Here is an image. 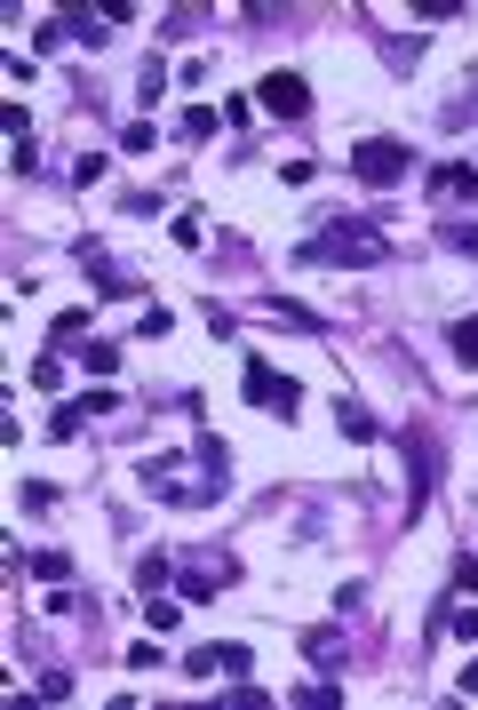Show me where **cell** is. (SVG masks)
<instances>
[{
    "mask_svg": "<svg viewBox=\"0 0 478 710\" xmlns=\"http://www.w3.org/2000/svg\"><path fill=\"white\" fill-rule=\"evenodd\" d=\"M295 263H312V272H374V263H391V240L359 216H327L312 240H295Z\"/></svg>",
    "mask_w": 478,
    "mask_h": 710,
    "instance_id": "cell-1",
    "label": "cell"
},
{
    "mask_svg": "<svg viewBox=\"0 0 478 710\" xmlns=\"http://www.w3.org/2000/svg\"><path fill=\"white\" fill-rule=\"evenodd\" d=\"M406 168H415V152H406L399 137H359V144H351V176H359L367 192H391Z\"/></svg>",
    "mask_w": 478,
    "mask_h": 710,
    "instance_id": "cell-2",
    "label": "cell"
},
{
    "mask_svg": "<svg viewBox=\"0 0 478 710\" xmlns=\"http://www.w3.org/2000/svg\"><path fill=\"white\" fill-rule=\"evenodd\" d=\"M239 399H248V408H271V416H295V408H303V384L248 352V367H239Z\"/></svg>",
    "mask_w": 478,
    "mask_h": 710,
    "instance_id": "cell-3",
    "label": "cell"
},
{
    "mask_svg": "<svg viewBox=\"0 0 478 710\" xmlns=\"http://www.w3.org/2000/svg\"><path fill=\"white\" fill-rule=\"evenodd\" d=\"M256 105L271 120H312V80H303V73H263L256 80Z\"/></svg>",
    "mask_w": 478,
    "mask_h": 710,
    "instance_id": "cell-4",
    "label": "cell"
},
{
    "mask_svg": "<svg viewBox=\"0 0 478 710\" xmlns=\"http://www.w3.org/2000/svg\"><path fill=\"white\" fill-rule=\"evenodd\" d=\"M120 408V391L112 384H96V391H80V399H64V408L48 416V439H80V423H96V416H112Z\"/></svg>",
    "mask_w": 478,
    "mask_h": 710,
    "instance_id": "cell-5",
    "label": "cell"
},
{
    "mask_svg": "<svg viewBox=\"0 0 478 710\" xmlns=\"http://www.w3.org/2000/svg\"><path fill=\"white\" fill-rule=\"evenodd\" d=\"M423 192L438 200V208H455V200H478V160H438L431 176H423Z\"/></svg>",
    "mask_w": 478,
    "mask_h": 710,
    "instance_id": "cell-6",
    "label": "cell"
},
{
    "mask_svg": "<svg viewBox=\"0 0 478 710\" xmlns=\"http://www.w3.org/2000/svg\"><path fill=\"white\" fill-rule=\"evenodd\" d=\"M406 480H415V512L431 503V480H438V439L431 431H406Z\"/></svg>",
    "mask_w": 478,
    "mask_h": 710,
    "instance_id": "cell-7",
    "label": "cell"
},
{
    "mask_svg": "<svg viewBox=\"0 0 478 710\" xmlns=\"http://www.w3.org/2000/svg\"><path fill=\"white\" fill-rule=\"evenodd\" d=\"M184 670H192V679H208V670H231V679H248V670H256V655L231 638V647H192V655H184Z\"/></svg>",
    "mask_w": 478,
    "mask_h": 710,
    "instance_id": "cell-8",
    "label": "cell"
},
{
    "mask_svg": "<svg viewBox=\"0 0 478 710\" xmlns=\"http://www.w3.org/2000/svg\"><path fill=\"white\" fill-rule=\"evenodd\" d=\"M303 655H312L319 670H335L351 655V623H312V631H303Z\"/></svg>",
    "mask_w": 478,
    "mask_h": 710,
    "instance_id": "cell-9",
    "label": "cell"
},
{
    "mask_svg": "<svg viewBox=\"0 0 478 710\" xmlns=\"http://www.w3.org/2000/svg\"><path fill=\"white\" fill-rule=\"evenodd\" d=\"M24 574H41V583H73V551H9Z\"/></svg>",
    "mask_w": 478,
    "mask_h": 710,
    "instance_id": "cell-10",
    "label": "cell"
},
{
    "mask_svg": "<svg viewBox=\"0 0 478 710\" xmlns=\"http://www.w3.org/2000/svg\"><path fill=\"white\" fill-rule=\"evenodd\" d=\"M80 376H88V384H112V376H120V344H105V335L80 344Z\"/></svg>",
    "mask_w": 478,
    "mask_h": 710,
    "instance_id": "cell-11",
    "label": "cell"
},
{
    "mask_svg": "<svg viewBox=\"0 0 478 710\" xmlns=\"http://www.w3.org/2000/svg\"><path fill=\"white\" fill-rule=\"evenodd\" d=\"M216 128H224V112H216V105H184V112H176V137H184V144H208Z\"/></svg>",
    "mask_w": 478,
    "mask_h": 710,
    "instance_id": "cell-12",
    "label": "cell"
},
{
    "mask_svg": "<svg viewBox=\"0 0 478 710\" xmlns=\"http://www.w3.org/2000/svg\"><path fill=\"white\" fill-rule=\"evenodd\" d=\"M144 631H152V638H176V631H184V606L167 599V591H152V599H144Z\"/></svg>",
    "mask_w": 478,
    "mask_h": 710,
    "instance_id": "cell-13",
    "label": "cell"
},
{
    "mask_svg": "<svg viewBox=\"0 0 478 710\" xmlns=\"http://www.w3.org/2000/svg\"><path fill=\"white\" fill-rule=\"evenodd\" d=\"M335 431H344V439H359V448H367V439H374V431H383V423H374V416L359 408V399L344 391V399H335Z\"/></svg>",
    "mask_w": 478,
    "mask_h": 710,
    "instance_id": "cell-14",
    "label": "cell"
},
{
    "mask_svg": "<svg viewBox=\"0 0 478 710\" xmlns=\"http://www.w3.org/2000/svg\"><path fill=\"white\" fill-rule=\"evenodd\" d=\"M287 702H303V710H335V702H344V687H335V670H319V679L287 687Z\"/></svg>",
    "mask_w": 478,
    "mask_h": 710,
    "instance_id": "cell-15",
    "label": "cell"
},
{
    "mask_svg": "<svg viewBox=\"0 0 478 710\" xmlns=\"http://www.w3.org/2000/svg\"><path fill=\"white\" fill-rule=\"evenodd\" d=\"M167 583H176V559H167V551H144V559H135V591H167Z\"/></svg>",
    "mask_w": 478,
    "mask_h": 710,
    "instance_id": "cell-16",
    "label": "cell"
},
{
    "mask_svg": "<svg viewBox=\"0 0 478 710\" xmlns=\"http://www.w3.org/2000/svg\"><path fill=\"white\" fill-rule=\"evenodd\" d=\"M216 583H231V574H216V567H184V574H176L184 606H208V599H216Z\"/></svg>",
    "mask_w": 478,
    "mask_h": 710,
    "instance_id": "cell-17",
    "label": "cell"
},
{
    "mask_svg": "<svg viewBox=\"0 0 478 710\" xmlns=\"http://www.w3.org/2000/svg\"><path fill=\"white\" fill-rule=\"evenodd\" d=\"M167 80H176V64H167V56H144V73H135V96H144V105H160Z\"/></svg>",
    "mask_w": 478,
    "mask_h": 710,
    "instance_id": "cell-18",
    "label": "cell"
},
{
    "mask_svg": "<svg viewBox=\"0 0 478 710\" xmlns=\"http://www.w3.org/2000/svg\"><path fill=\"white\" fill-rule=\"evenodd\" d=\"M64 41H73V24H64V17H41V24H32V56H56Z\"/></svg>",
    "mask_w": 478,
    "mask_h": 710,
    "instance_id": "cell-19",
    "label": "cell"
},
{
    "mask_svg": "<svg viewBox=\"0 0 478 710\" xmlns=\"http://www.w3.org/2000/svg\"><path fill=\"white\" fill-rule=\"evenodd\" d=\"M64 24H73V41H80V49H105V32H112L105 17H96V9H73Z\"/></svg>",
    "mask_w": 478,
    "mask_h": 710,
    "instance_id": "cell-20",
    "label": "cell"
},
{
    "mask_svg": "<svg viewBox=\"0 0 478 710\" xmlns=\"http://www.w3.org/2000/svg\"><path fill=\"white\" fill-rule=\"evenodd\" d=\"M438 248H455V256H478V224L447 216V224H438Z\"/></svg>",
    "mask_w": 478,
    "mask_h": 710,
    "instance_id": "cell-21",
    "label": "cell"
},
{
    "mask_svg": "<svg viewBox=\"0 0 478 710\" xmlns=\"http://www.w3.org/2000/svg\"><path fill=\"white\" fill-rule=\"evenodd\" d=\"M447 344H455V359H463V367H478V320H455V327H447Z\"/></svg>",
    "mask_w": 478,
    "mask_h": 710,
    "instance_id": "cell-22",
    "label": "cell"
},
{
    "mask_svg": "<svg viewBox=\"0 0 478 710\" xmlns=\"http://www.w3.org/2000/svg\"><path fill=\"white\" fill-rule=\"evenodd\" d=\"M152 144H160V128H152V120H128V128H120V152H135V160H144Z\"/></svg>",
    "mask_w": 478,
    "mask_h": 710,
    "instance_id": "cell-23",
    "label": "cell"
},
{
    "mask_svg": "<svg viewBox=\"0 0 478 710\" xmlns=\"http://www.w3.org/2000/svg\"><path fill=\"white\" fill-rule=\"evenodd\" d=\"M105 168H112L105 152H80V160H73V184H80V192H96V184H105Z\"/></svg>",
    "mask_w": 478,
    "mask_h": 710,
    "instance_id": "cell-24",
    "label": "cell"
},
{
    "mask_svg": "<svg viewBox=\"0 0 478 710\" xmlns=\"http://www.w3.org/2000/svg\"><path fill=\"white\" fill-rule=\"evenodd\" d=\"M447 591H455V599H478V551L455 559V583H447Z\"/></svg>",
    "mask_w": 478,
    "mask_h": 710,
    "instance_id": "cell-25",
    "label": "cell"
},
{
    "mask_svg": "<svg viewBox=\"0 0 478 710\" xmlns=\"http://www.w3.org/2000/svg\"><path fill=\"white\" fill-rule=\"evenodd\" d=\"M41 615H80V591H73V583H48V599H41Z\"/></svg>",
    "mask_w": 478,
    "mask_h": 710,
    "instance_id": "cell-26",
    "label": "cell"
},
{
    "mask_svg": "<svg viewBox=\"0 0 478 710\" xmlns=\"http://www.w3.org/2000/svg\"><path fill=\"white\" fill-rule=\"evenodd\" d=\"M271 320H287V327H312V335H319V327H327V320H319V312H303V303H287V295H280V303H271Z\"/></svg>",
    "mask_w": 478,
    "mask_h": 710,
    "instance_id": "cell-27",
    "label": "cell"
},
{
    "mask_svg": "<svg viewBox=\"0 0 478 710\" xmlns=\"http://www.w3.org/2000/svg\"><path fill=\"white\" fill-rule=\"evenodd\" d=\"M56 384H64V359L41 352V359H32V391H56Z\"/></svg>",
    "mask_w": 478,
    "mask_h": 710,
    "instance_id": "cell-28",
    "label": "cell"
},
{
    "mask_svg": "<svg viewBox=\"0 0 478 710\" xmlns=\"http://www.w3.org/2000/svg\"><path fill=\"white\" fill-rule=\"evenodd\" d=\"M17 503H24V512H56V487H48V480H24Z\"/></svg>",
    "mask_w": 478,
    "mask_h": 710,
    "instance_id": "cell-29",
    "label": "cell"
},
{
    "mask_svg": "<svg viewBox=\"0 0 478 710\" xmlns=\"http://www.w3.org/2000/svg\"><path fill=\"white\" fill-rule=\"evenodd\" d=\"M383 64H391V73H406V64H423V41H383Z\"/></svg>",
    "mask_w": 478,
    "mask_h": 710,
    "instance_id": "cell-30",
    "label": "cell"
},
{
    "mask_svg": "<svg viewBox=\"0 0 478 710\" xmlns=\"http://www.w3.org/2000/svg\"><path fill=\"white\" fill-rule=\"evenodd\" d=\"M216 112H224V128H248V120H256V96H224Z\"/></svg>",
    "mask_w": 478,
    "mask_h": 710,
    "instance_id": "cell-31",
    "label": "cell"
},
{
    "mask_svg": "<svg viewBox=\"0 0 478 710\" xmlns=\"http://www.w3.org/2000/svg\"><path fill=\"white\" fill-rule=\"evenodd\" d=\"M88 320H96V312H88V303H73V312H56V344H73V335H80Z\"/></svg>",
    "mask_w": 478,
    "mask_h": 710,
    "instance_id": "cell-32",
    "label": "cell"
},
{
    "mask_svg": "<svg viewBox=\"0 0 478 710\" xmlns=\"http://www.w3.org/2000/svg\"><path fill=\"white\" fill-rule=\"evenodd\" d=\"M224 702H231V710H263L271 695H263V687H248V679H239V687H224Z\"/></svg>",
    "mask_w": 478,
    "mask_h": 710,
    "instance_id": "cell-33",
    "label": "cell"
},
{
    "mask_svg": "<svg viewBox=\"0 0 478 710\" xmlns=\"http://www.w3.org/2000/svg\"><path fill=\"white\" fill-rule=\"evenodd\" d=\"M312 176H319V160H303V152H295V160H280V184H312Z\"/></svg>",
    "mask_w": 478,
    "mask_h": 710,
    "instance_id": "cell-34",
    "label": "cell"
},
{
    "mask_svg": "<svg viewBox=\"0 0 478 710\" xmlns=\"http://www.w3.org/2000/svg\"><path fill=\"white\" fill-rule=\"evenodd\" d=\"M199 240H208V224H199V216L184 208V216H176V248H199Z\"/></svg>",
    "mask_w": 478,
    "mask_h": 710,
    "instance_id": "cell-35",
    "label": "cell"
},
{
    "mask_svg": "<svg viewBox=\"0 0 478 710\" xmlns=\"http://www.w3.org/2000/svg\"><path fill=\"white\" fill-rule=\"evenodd\" d=\"M0 128H9V137L24 144V137H32V112H24V105H0Z\"/></svg>",
    "mask_w": 478,
    "mask_h": 710,
    "instance_id": "cell-36",
    "label": "cell"
},
{
    "mask_svg": "<svg viewBox=\"0 0 478 710\" xmlns=\"http://www.w3.org/2000/svg\"><path fill=\"white\" fill-rule=\"evenodd\" d=\"M463 695H478V655H470V670H463Z\"/></svg>",
    "mask_w": 478,
    "mask_h": 710,
    "instance_id": "cell-37",
    "label": "cell"
},
{
    "mask_svg": "<svg viewBox=\"0 0 478 710\" xmlns=\"http://www.w3.org/2000/svg\"><path fill=\"white\" fill-rule=\"evenodd\" d=\"M463 120H470V105H455V112H447V128H463Z\"/></svg>",
    "mask_w": 478,
    "mask_h": 710,
    "instance_id": "cell-38",
    "label": "cell"
}]
</instances>
